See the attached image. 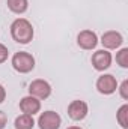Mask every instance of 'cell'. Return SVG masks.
Listing matches in <instances>:
<instances>
[{
    "label": "cell",
    "mask_w": 128,
    "mask_h": 129,
    "mask_svg": "<svg viewBox=\"0 0 128 129\" xmlns=\"http://www.w3.org/2000/svg\"><path fill=\"white\" fill-rule=\"evenodd\" d=\"M116 63L124 69L128 68V48H121L116 53Z\"/></svg>",
    "instance_id": "obj_14"
},
{
    "label": "cell",
    "mask_w": 128,
    "mask_h": 129,
    "mask_svg": "<svg viewBox=\"0 0 128 129\" xmlns=\"http://www.w3.org/2000/svg\"><path fill=\"white\" fill-rule=\"evenodd\" d=\"M14 126H15V129H33V126H35L33 116H29V114L18 116L14 122Z\"/></svg>",
    "instance_id": "obj_12"
},
{
    "label": "cell",
    "mask_w": 128,
    "mask_h": 129,
    "mask_svg": "<svg viewBox=\"0 0 128 129\" xmlns=\"http://www.w3.org/2000/svg\"><path fill=\"white\" fill-rule=\"evenodd\" d=\"M12 68L20 74H29L35 69V57L27 51H18L11 59Z\"/></svg>",
    "instance_id": "obj_2"
},
{
    "label": "cell",
    "mask_w": 128,
    "mask_h": 129,
    "mask_svg": "<svg viewBox=\"0 0 128 129\" xmlns=\"http://www.w3.org/2000/svg\"><path fill=\"white\" fill-rule=\"evenodd\" d=\"M116 120L122 129H128V104H124L122 107H119L116 113Z\"/></svg>",
    "instance_id": "obj_13"
},
{
    "label": "cell",
    "mask_w": 128,
    "mask_h": 129,
    "mask_svg": "<svg viewBox=\"0 0 128 129\" xmlns=\"http://www.w3.org/2000/svg\"><path fill=\"white\" fill-rule=\"evenodd\" d=\"M60 125H62V117L56 111H51V110L41 113L38 119L39 129H59Z\"/></svg>",
    "instance_id": "obj_3"
},
{
    "label": "cell",
    "mask_w": 128,
    "mask_h": 129,
    "mask_svg": "<svg viewBox=\"0 0 128 129\" xmlns=\"http://www.w3.org/2000/svg\"><path fill=\"white\" fill-rule=\"evenodd\" d=\"M20 110L23 111V114H29V116H35L41 111V101L35 96H27L21 98L20 101Z\"/></svg>",
    "instance_id": "obj_10"
},
{
    "label": "cell",
    "mask_w": 128,
    "mask_h": 129,
    "mask_svg": "<svg viewBox=\"0 0 128 129\" xmlns=\"http://www.w3.org/2000/svg\"><path fill=\"white\" fill-rule=\"evenodd\" d=\"M66 129H83V128H80V126H69V128H66Z\"/></svg>",
    "instance_id": "obj_19"
},
{
    "label": "cell",
    "mask_w": 128,
    "mask_h": 129,
    "mask_svg": "<svg viewBox=\"0 0 128 129\" xmlns=\"http://www.w3.org/2000/svg\"><path fill=\"white\" fill-rule=\"evenodd\" d=\"M88 113H89V107H88V104H86L84 101L77 99V101H72V102L68 105V116H69V119L74 120V122H81V120H84L86 116H88Z\"/></svg>",
    "instance_id": "obj_7"
},
{
    "label": "cell",
    "mask_w": 128,
    "mask_h": 129,
    "mask_svg": "<svg viewBox=\"0 0 128 129\" xmlns=\"http://www.w3.org/2000/svg\"><path fill=\"white\" fill-rule=\"evenodd\" d=\"M29 95L38 98L39 101L47 99V98L51 95V86L45 80H41V78L33 80L32 83L29 84Z\"/></svg>",
    "instance_id": "obj_4"
},
{
    "label": "cell",
    "mask_w": 128,
    "mask_h": 129,
    "mask_svg": "<svg viewBox=\"0 0 128 129\" xmlns=\"http://www.w3.org/2000/svg\"><path fill=\"white\" fill-rule=\"evenodd\" d=\"M5 99H6V89L0 84V104H3Z\"/></svg>",
    "instance_id": "obj_18"
},
{
    "label": "cell",
    "mask_w": 128,
    "mask_h": 129,
    "mask_svg": "<svg viewBox=\"0 0 128 129\" xmlns=\"http://www.w3.org/2000/svg\"><path fill=\"white\" fill-rule=\"evenodd\" d=\"M6 5L8 9L17 15H21L29 9V0H8Z\"/></svg>",
    "instance_id": "obj_11"
},
{
    "label": "cell",
    "mask_w": 128,
    "mask_h": 129,
    "mask_svg": "<svg viewBox=\"0 0 128 129\" xmlns=\"http://www.w3.org/2000/svg\"><path fill=\"white\" fill-rule=\"evenodd\" d=\"M101 44H102L104 50H118L124 44V36L116 30H109V32L102 33Z\"/></svg>",
    "instance_id": "obj_9"
},
{
    "label": "cell",
    "mask_w": 128,
    "mask_h": 129,
    "mask_svg": "<svg viewBox=\"0 0 128 129\" xmlns=\"http://www.w3.org/2000/svg\"><path fill=\"white\" fill-rule=\"evenodd\" d=\"M118 90H119V95L122 99L128 101V80H124L121 86H118Z\"/></svg>",
    "instance_id": "obj_15"
},
{
    "label": "cell",
    "mask_w": 128,
    "mask_h": 129,
    "mask_svg": "<svg viewBox=\"0 0 128 129\" xmlns=\"http://www.w3.org/2000/svg\"><path fill=\"white\" fill-rule=\"evenodd\" d=\"M8 57H9V50H8V47L3 45V44H0V63H5V62L8 60Z\"/></svg>",
    "instance_id": "obj_16"
},
{
    "label": "cell",
    "mask_w": 128,
    "mask_h": 129,
    "mask_svg": "<svg viewBox=\"0 0 128 129\" xmlns=\"http://www.w3.org/2000/svg\"><path fill=\"white\" fill-rule=\"evenodd\" d=\"M6 123H8V117L3 111H0V129H5Z\"/></svg>",
    "instance_id": "obj_17"
},
{
    "label": "cell",
    "mask_w": 128,
    "mask_h": 129,
    "mask_svg": "<svg viewBox=\"0 0 128 129\" xmlns=\"http://www.w3.org/2000/svg\"><path fill=\"white\" fill-rule=\"evenodd\" d=\"M96 90L101 95H113L118 90V81L112 74H104L96 80Z\"/></svg>",
    "instance_id": "obj_6"
},
{
    "label": "cell",
    "mask_w": 128,
    "mask_h": 129,
    "mask_svg": "<svg viewBox=\"0 0 128 129\" xmlns=\"http://www.w3.org/2000/svg\"><path fill=\"white\" fill-rule=\"evenodd\" d=\"M91 62H92V66H94L95 71L102 72V71H105L112 66L113 57H112V53H109V50H98L92 54Z\"/></svg>",
    "instance_id": "obj_5"
},
{
    "label": "cell",
    "mask_w": 128,
    "mask_h": 129,
    "mask_svg": "<svg viewBox=\"0 0 128 129\" xmlns=\"http://www.w3.org/2000/svg\"><path fill=\"white\" fill-rule=\"evenodd\" d=\"M77 44L81 50H86V51H91V50H95L96 45H98V36L95 32L92 30H81L77 36Z\"/></svg>",
    "instance_id": "obj_8"
},
{
    "label": "cell",
    "mask_w": 128,
    "mask_h": 129,
    "mask_svg": "<svg viewBox=\"0 0 128 129\" xmlns=\"http://www.w3.org/2000/svg\"><path fill=\"white\" fill-rule=\"evenodd\" d=\"M11 36L17 44H21V45L30 44L35 36L32 23L26 18H17L11 24Z\"/></svg>",
    "instance_id": "obj_1"
}]
</instances>
